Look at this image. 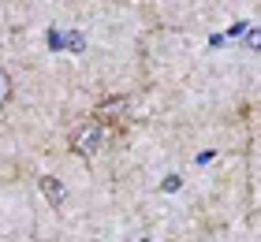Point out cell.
<instances>
[{"label":"cell","mask_w":261,"mask_h":242,"mask_svg":"<svg viewBox=\"0 0 261 242\" xmlns=\"http://www.w3.org/2000/svg\"><path fill=\"white\" fill-rule=\"evenodd\" d=\"M105 138H109V127H101L97 119H82L67 135V145H71V153H79V156H93V153H101Z\"/></svg>","instance_id":"cell-1"},{"label":"cell","mask_w":261,"mask_h":242,"mask_svg":"<svg viewBox=\"0 0 261 242\" xmlns=\"http://www.w3.org/2000/svg\"><path fill=\"white\" fill-rule=\"evenodd\" d=\"M127 108H130V101L127 97H101V104H97V123L101 127H109V123H116V119H123L127 116Z\"/></svg>","instance_id":"cell-2"},{"label":"cell","mask_w":261,"mask_h":242,"mask_svg":"<svg viewBox=\"0 0 261 242\" xmlns=\"http://www.w3.org/2000/svg\"><path fill=\"white\" fill-rule=\"evenodd\" d=\"M41 194H45L53 205H60V201H64V183H60V179H53V175H41Z\"/></svg>","instance_id":"cell-3"},{"label":"cell","mask_w":261,"mask_h":242,"mask_svg":"<svg viewBox=\"0 0 261 242\" xmlns=\"http://www.w3.org/2000/svg\"><path fill=\"white\" fill-rule=\"evenodd\" d=\"M11 101V78H8V71H0V104H8Z\"/></svg>","instance_id":"cell-4"},{"label":"cell","mask_w":261,"mask_h":242,"mask_svg":"<svg viewBox=\"0 0 261 242\" xmlns=\"http://www.w3.org/2000/svg\"><path fill=\"white\" fill-rule=\"evenodd\" d=\"M164 190H168V194L179 190V175H168V179H164Z\"/></svg>","instance_id":"cell-5"}]
</instances>
